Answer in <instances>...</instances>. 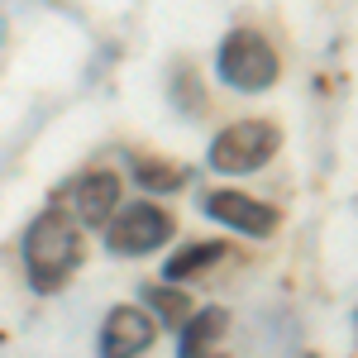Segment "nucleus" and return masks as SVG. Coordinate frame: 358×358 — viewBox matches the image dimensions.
<instances>
[{
  "instance_id": "nucleus-2",
  "label": "nucleus",
  "mask_w": 358,
  "mask_h": 358,
  "mask_svg": "<svg viewBox=\"0 0 358 358\" xmlns=\"http://www.w3.org/2000/svg\"><path fill=\"white\" fill-rule=\"evenodd\" d=\"M215 72H220L224 86L234 91H268L282 77V62H277V48L258 34V29H234L224 34L220 53H215Z\"/></svg>"
},
{
  "instance_id": "nucleus-3",
  "label": "nucleus",
  "mask_w": 358,
  "mask_h": 358,
  "mask_svg": "<svg viewBox=\"0 0 358 358\" xmlns=\"http://www.w3.org/2000/svg\"><path fill=\"white\" fill-rule=\"evenodd\" d=\"M282 148V129L268 120H239L210 138V167L224 177H244L258 172L263 163H273V153Z\"/></svg>"
},
{
  "instance_id": "nucleus-7",
  "label": "nucleus",
  "mask_w": 358,
  "mask_h": 358,
  "mask_svg": "<svg viewBox=\"0 0 358 358\" xmlns=\"http://www.w3.org/2000/svg\"><path fill=\"white\" fill-rule=\"evenodd\" d=\"M72 206H77V220L106 224L120 206V177L115 172H82L72 187Z\"/></svg>"
},
{
  "instance_id": "nucleus-8",
  "label": "nucleus",
  "mask_w": 358,
  "mask_h": 358,
  "mask_svg": "<svg viewBox=\"0 0 358 358\" xmlns=\"http://www.w3.org/2000/svg\"><path fill=\"white\" fill-rule=\"evenodd\" d=\"M224 325H229L224 306H206V310H192V315L182 320V344H177V358H210V349L220 344Z\"/></svg>"
},
{
  "instance_id": "nucleus-9",
  "label": "nucleus",
  "mask_w": 358,
  "mask_h": 358,
  "mask_svg": "<svg viewBox=\"0 0 358 358\" xmlns=\"http://www.w3.org/2000/svg\"><path fill=\"white\" fill-rule=\"evenodd\" d=\"M215 263H224V244H187V248H177L172 258H167V268H163V282H187V277L196 273H206V268H215Z\"/></svg>"
},
{
  "instance_id": "nucleus-10",
  "label": "nucleus",
  "mask_w": 358,
  "mask_h": 358,
  "mask_svg": "<svg viewBox=\"0 0 358 358\" xmlns=\"http://www.w3.org/2000/svg\"><path fill=\"white\" fill-rule=\"evenodd\" d=\"M134 182L143 192H182L187 187V167L163 163V158H134Z\"/></svg>"
},
{
  "instance_id": "nucleus-6",
  "label": "nucleus",
  "mask_w": 358,
  "mask_h": 358,
  "mask_svg": "<svg viewBox=\"0 0 358 358\" xmlns=\"http://www.w3.org/2000/svg\"><path fill=\"white\" fill-rule=\"evenodd\" d=\"M153 334L158 325L148 320V310L138 306H115L101 325V358H138L153 349Z\"/></svg>"
},
{
  "instance_id": "nucleus-4",
  "label": "nucleus",
  "mask_w": 358,
  "mask_h": 358,
  "mask_svg": "<svg viewBox=\"0 0 358 358\" xmlns=\"http://www.w3.org/2000/svg\"><path fill=\"white\" fill-rule=\"evenodd\" d=\"M106 224H110L106 229V248L120 253V258H143V253H153V248H163L172 239V215L163 206H148V201L124 206Z\"/></svg>"
},
{
  "instance_id": "nucleus-11",
  "label": "nucleus",
  "mask_w": 358,
  "mask_h": 358,
  "mask_svg": "<svg viewBox=\"0 0 358 358\" xmlns=\"http://www.w3.org/2000/svg\"><path fill=\"white\" fill-rule=\"evenodd\" d=\"M143 301L158 310V320H167V325H182L187 315H192V301L167 282V287H143Z\"/></svg>"
},
{
  "instance_id": "nucleus-5",
  "label": "nucleus",
  "mask_w": 358,
  "mask_h": 358,
  "mask_svg": "<svg viewBox=\"0 0 358 358\" xmlns=\"http://www.w3.org/2000/svg\"><path fill=\"white\" fill-rule=\"evenodd\" d=\"M206 215L220 220L224 229L248 234V239H273L277 229H282V215H277L273 206L253 201L248 192H210L206 196Z\"/></svg>"
},
{
  "instance_id": "nucleus-1",
  "label": "nucleus",
  "mask_w": 358,
  "mask_h": 358,
  "mask_svg": "<svg viewBox=\"0 0 358 358\" xmlns=\"http://www.w3.org/2000/svg\"><path fill=\"white\" fill-rule=\"evenodd\" d=\"M24 268L34 292H57L67 277L82 268V229L67 210L48 206L24 229Z\"/></svg>"
}]
</instances>
